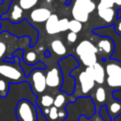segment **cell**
I'll return each instance as SVG.
<instances>
[{
    "label": "cell",
    "instance_id": "6da1fadb",
    "mask_svg": "<svg viewBox=\"0 0 121 121\" xmlns=\"http://www.w3.org/2000/svg\"><path fill=\"white\" fill-rule=\"evenodd\" d=\"M67 117L64 121H79L80 117L91 119L96 113V105L90 96L78 97L75 100L67 104L65 107Z\"/></svg>",
    "mask_w": 121,
    "mask_h": 121
},
{
    "label": "cell",
    "instance_id": "7a4b0ae2",
    "mask_svg": "<svg viewBox=\"0 0 121 121\" xmlns=\"http://www.w3.org/2000/svg\"><path fill=\"white\" fill-rule=\"evenodd\" d=\"M58 64L60 67L61 75L63 77V82L62 86H60V91L69 95H72L74 94L76 79L74 76H71V73L73 70L78 68L79 62L74 56L69 55L59 60Z\"/></svg>",
    "mask_w": 121,
    "mask_h": 121
},
{
    "label": "cell",
    "instance_id": "3957f363",
    "mask_svg": "<svg viewBox=\"0 0 121 121\" xmlns=\"http://www.w3.org/2000/svg\"><path fill=\"white\" fill-rule=\"evenodd\" d=\"M16 116L18 121H37L35 106L28 100H21L16 106Z\"/></svg>",
    "mask_w": 121,
    "mask_h": 121
},
{
    "label": "cell",
    "instance_id": "277c9868",
    "mask_svg": "<svg viewBox=\"0 0 121 121\" xmlns=\"http://www.w3.org/2000/svg\"><path fill=\"white\" fill-rule=\"evenodd\" d=\"M92 32L99 37H109L113 40L115 43V50L110 58L121 61V36H119L115 33L113 28V25L105 27V28H96L92 30Z\"/></svg>",
    "mask_w": 121,
    "mask_h": 121
},
{
    "label": "cell",
    "instance_id": "5b68a950",
    "mask_svg": "<svg viewBox=\"0 0 121 121\" xmlns=\"http://www.w3.org/2000/svg\"><path fill=\"white\" fill-rule=\"evenodd\" d=\"M28 77L31 82L32 90L36 95L45 91L47 87L46 81H45V75L41 70L39 68L30 71V74H29Z\"/></svg>",
    "mask_w": 121,
    "mask_h": 121
},
{
    "label": "cell",
    "instance_id": "8992f818",
    "mask_svg": "<svg viewBox=\"0 0 121 121\" xmlns=\"http://www.w3.org/2000/svg\"><path fill=\"white\" fill-rule=\"evenodd\" d=\"M95 46L97 49V54L103 56L104 60L110 58L115 50V43L109 37H99L96 45Z\"/></svg>",
    "mask_w": 121,
    "mask_h": 121
},
{
    "label": "cell",
    "instance_id": "52a82bcc",
    "mask_svg": "<svg viewBox=\"0 0 121 121\" xmlns=\"http://www.w3.org/2000/svg\"><path fill=\"white\" fill-rule=\"evenodd\" d=\"M0 75L12 81L18 82L23 81V72L22 69L11 64L0 65Z\"/></svg>",
    "mask_w": 121,
    "mask_h": 121
},
{
    "label": "cell",
    "instance_id": "ba28073f",
    "mask_svg": "<svg viewBox=\"0 0 121 121\" xmlns=\"http://www.w3.org/2000/svg\"><path fill=\"white\" fill-rule=\"evenodd\" d=\"M78 85L75 84V88L78 87L80 89V93L82 95V97L89 96L88 93L94 88L95 81L86 72V71H82L78 75Z\"/></svg>",
    "mask_w": 121,
    "mask_h": 121
},
{
    "label": "cell",
    "instance_id": "9c48e42d",
    "mask_svg": "<svg viewBox=\"0 0 121 121\" xmlns=\"http://www.w3.org/2000/svg\"><path fill=\"white\" fill-rule=\"evenodd\" d=\"M86 73L91 76L95 81V83H97L99 85L104 84L105 80V68L100 63L97 61L93 66H87L85 70Z\"/></svg>",
    "mask_w": 121,
    "mask_h": 121
},
{
    "label": "cell",
    "instance_id": "30bf717a",
    "mask_svg": "<svg viewBox=\"0 0 121 121\" xmlns=\"http://www.w3.org/2000/svg\"><path fill=\"white\" fill-rule=\"evenodd\" d=\"M105 63V71L106 76H121V61L115 59H105L102 60Z\"/></svg>",
    "mask_w": 121,
    "mask_h": 121
},
{
    "label": "cell",
    "instance_id": "8fae6325",
    "mask_svg": "<svg viewBox=\"0 0 121 121\" xmlns=\"http://www.w3.org/2000/svg\"><path fill=\"white\" fill-rule=\"evenodd\" d=\"M61 71L56 67H54L47 72L45 76L46 86L50 88H56L62 86L63 80L61 79Z\"/></svg>",
    "mask_w": 121,
    "mask_h": 121
},
{
    "label": "cell",
    "instance_id": "7c38bea8",
    "mask_svg": "<svg viewBox=\"0 0 121 121\" xmlns=\"http://www.w3.org/2000/svg\"><path fill=\"white\" fill-rule=\"evenodd\" d=\"M52 14L50 10L45 8H35L30 13V18L35 23H45Z\"/></svg>",
    "mask_w": 121,
    "mask_h": 121
},
{
    "label": "cell",
    "instance_id": "4fadbf2b",
    "mask_svg": "<svg viewBox=\"0 0 121 121\" xmlns=\"http://www.w3.org/2000/svg\"><path fill=\"white\" fill-rule=\"evenodd\" d=\"M105 105L107 107V110L110 115V118L112 120L118 117L119 115H121V101L116 99H114L111 97V100L108 103H105Z\"/></svg>",
    "mask_w": 121,
    "mask_h": 121
},
{
    "label": "cell",
    "instance_id": "5bb4252c",
    "mask_svg": "<svg viewBox=\"0 0 121 121\" xmlns=\"http://www.w3.org/2000/svg\"><path fill=\"white\" fill-rule=\"evenodd\" d=\"M88 52H94V53L97 54V49L96 46L88 40H84L81 42L76 47V53L78 57L82 54L88 53Z\"/></svg>",
    "mask_w": 121,
    "mask_h": 121
},
{
    "label": "cell",
    "instance_id": "9a60e30c",
    "mask_svg": "<svg viewBox=\"0 0 121 121\" xmlns=\"http://www.w3.org/2000/svg\"><path fill=\"white\" fill-rule=\"evenodd\" d=\"M97 11L100 18L105 22H112L114 20L115 12L113 8H107L100 3L97 7Z\"/></svg>",
    "mask_w": 121,
    "mask_h": 121
},
{
    "label": "cell",
    "instance_id": "2e32d148",
    "mask_svg": "<svg viewBox=\"0 0 121 121\" xmlns=\"http://www.w3.org/2000/svg\"><path fill=\"white\" fill-rule=\"evenodd\" d=\"M59 18L56 14H51L45 22V30L47 33L54 35L59 32Z\"/></svg>",
    "mask_w": 121,
    "mask_h": 121
},
{
    "label": "cell",
    "instance_id": "e0dca14e",
    "mask_svg": "<svg viewBox=\"0 0 121 121\" xmlns=\"http://www.w3.org/2000/svg\"><path fill=\"white\" fill-rule=\"evenodd\" d=\"M94 97H95V100H93V99L92 100L95 103V105H96V111L97 112L100 105H105V103H106L107 94L105 88L101 87V86H99L96 90V91H95Z\"/></svg>",
    "mask_w": 121,
    "mask_h": 121
},
{
    "label": "cell",
    "instance_id": "ac0fdd59",
    "mask_svg": "<svg viewBox=\"0 0 121 121\" xmlns=\"http://www.w3.org/2000/svg\"><path fill=\"white\" fill-rule=\"evenodd\" d=\"M72 15L73 17V19L79 21L80 23H86L89 18V13L83 10L82 8L73 5V8L72 9Z\"/></svg>",
    "mask_w": 121,
    "mask_h": 121
},
{
    "label": "cell",
    "instance_id": "d6986e66",
    "mask_svg": "<svg viewBox=\"0 0 121 121\" xmlns=\"http://www.w3.org/2000/svg\"><path fill=\"white\" fill-rule=\"evenodd\" d=\"M79 59L85 66H91L97 62V56L96 53L94 52H88L86 54L79 56Z\"/></svg>",
    "mask_w": 121,
    "mask_h": 121
},
{
    "label": "cell",
    "instance_id": "ffe728a7",
    "mask_svg": "<svg viewBox=\"0 0 121 121\" xmlns=\"http://www.w3.org/2000/svg\"><path fill=\"white\" fill-rule=\"evenodd\" d=\"M74 5L82 8L89 14L96 9V4L92 0H76Z\"/></svg>",
    "mask_w": 121,
    "mask_h": 121
},
{
    "label": "cell",
    "instance_id": "44dd1931",
    "mask_svg": "<svg viewBox=\"0 0 121 121\" xmlns=\"http://www.w3.org/2000/svg\"><path fill=\"white\" fill-rule=\"evenodd\" d=\"M105 81L113 91L121 90V76H105Z\"/></svg>",
    "mask_w": 121,
    "mask_h": 121
},
{
    "label": "cell",
    "instance_id": "7402d4cb",
    "mask_svg": "<svg viewBox=\"0 0 121 121\" xmlns=\"http://www.w3.org/2000/svg\"><path fill=\"white\" fill-rule=\"evenodd\" d=\"M51 48L53 52L59 56H64L67 52V48L60 40H54L51 42Z\"/></svg>",
    "mask_w": 121,
    "mask_h": 121
},
{
    "label": "cell",
    "instance_id": "603a6c76",
    "mask_svg": "<svg viewBox=\"0 0 121 121\" xmlns=\"http://www.w3.org/2000/svg\"><path fill=\"white\" fill-rule=\"evenodd\" d=\"M22 17V9L20 8L19 5L15 4L13 7V12L11 13V20L13 23H17L18 22V20L21 19V18Z\"/></svg>",
    "mask_w": 121,
    "mask_h": 121
},
{
    "label": "cell",
    "instance_id": "cb8c5ba5",
    "mask_svg": "<svg viewBox=\"0 0 121 121\" xmlns=\"http://www.w3.org/2000/svg\"><path fill=\"white\" fill-rule=\"evenodd\" d=\"M82 29V23L75 19L70 20L69 23V30L74 33H78Z\"/></svg>",
    "mask_w": 121,
    "mask_h": 121
},
{
    "label": "cell",
    "instance_id": "d4e9b609",
    "mask_svg": "<svg viewBox=\"0 0 121 121\" xmlns=\"http://www.w3.org/2000/svg\"><path fill=\"white\" fill-rule=\"evenodd\" d=\"M38 0H19V6L22 10H29L35 7Z\"/></svg>",
    "mask_w": 121,
    "mask_h": 121
},
{
    "label": "cell",
    "instance_id": "484cf974",
    "mask_svg": "<svg viewBox=\"0 0 121 121\" xmlns=\"http://www.w3.org/2000/svg\"><path fill=\"white\" fill-rule=\"evenodd\" d=\"M66 102V95L65 93H61L56 95V97L54 99V106H55L56 108H62L64 106V105Z\"/></svg>",
    "mask_w": 121,
    "mask_h": 121
},
{
    "label": "cell",
    "instance_id": "4316f807",
    "mask_svg": "<svg viewBox=\"0 0 121 121\" xmlns=\"http://www.w3.org/2000/svg\"><path fill=\"white\" fill-rule=\"evenodd\" d=\"M54 105V98L49 95H44L40 98V105L44 108H49Z\"/></svg>",
    "mask_w": 121,
    "mask_h": 121
},
{
    "label": "cell",
    "instance_id": "83f0119b",
    "mask_svg": "<svg viewBox=\"0 0 121 121\" xmlns=\"http://www.w3.org/2000/svg\"><path fill=\"white\" fill-rule=\"evenodd\" d=\"M97 112H98L99 115H100V118L103 120V121H112L113 120L111 118H110V115H109L108 110H107V107L105 105H100Z\"/></svg>",
    "mask_w": 121,
    "mask_h": 121
},
{
    "label": "cell",
    "instance_id": "f1b7e54d",
    "mask_svg": "<svg viewBox=\"0 0 121 121\" xmlns=\"http://www.w3.org/2000/svg\"><path fill=\"white\" fill-rule=\"evenodd\" d=\"M36 59H37V56H36V54H35V52H30L24 56L25 62L28 63V64H30V65L35 64Z\"/></svg>",
    "mask_w": 121,
    "mask_h": 121
},
{
    "label": "cell",
    "instance_id": "f546056e",
    "mask_svg": "<svg viewBox=\"0 0 121 121\" xmlns=\"http://www.w3.org/2000/svg\"><path fill=\"white\" fill-rule=\"evenodd\" d=\"M8 92V84L3 79H0V96H7Z\"/></svg>",
    "mask_w": 121,
    "mask_h": 121
},
{
    "label": "cell",
    "instance_id": "4dcf8cb0",
    "mask_svg": "<svg viewBox=\"0 0 121 121\" xmlns=\"http://www.w3.org/2000/svg\"><path fill=\"white\" fill-rule=\"evenodd\" d=\"M58 108H56L55 106L52 105L51 107H49V114H48V119L49 121H54L56 120L59 116H58Z\"/></svg>",
    "mask_w": 121,
    "mask_h": 121
},
{
    "label": "cell",
    "instance_id": "1f68e13d",
    "mask_svg": "<svg viewBox=\"0 0 121 121\" xmlns=\"http://www.w3.org/2000/svg\"><path fill=\"white\" fill-rule=\"evenodd\" d=\"M69 20L68 18H62V19H59V32H65V31L69 30Z\"/></svg>",
    "mask_w": 121,
    "mask_h": 121
},
{
    "label": "cell",
    "instance_id": "d6a6232c",
    "mask_svg": "<svg viewBox=\"0 0 121 121\" xmlns=\"http://www.w3.org/2000/svg\"><path fill=\"white\" fill-rule=\"evenodd\" d=\"M112 25H113V28L115 33L119 36H121V18H116L115 23Z\"/></svg>",
    "mask_w": 121,
    "mask_h": 121
},
{
    "label": "cell",
    "instance_id": "836d02e7",
    "mask_svg": "<svg viewBox=\"0 0 121 121\" xmlns=\"http://www.w3.org/2000/svg\"><path fill=\"white\" fill-rule=\"evenodd\" d=\"M78 39V35L77 33H74L73 32H69L67 35V40L69 41V42L70 43H74L75 42L77 41Z\"/></svg>",
    "mask_w": 121,
    "mask_h": 121
},
{
    "label": "cell",
    "instance_id": "e575fe53",
    "mask_svg": "<svg viewBox=\"0 0 121 121\" xmlns=\"http://www.w3.org/2000/svg\"><path fill=\"white\" fill-rule=\"evenodd\" d=\"M100 3L102 5H104L105 7L107 8H113L115 3H114V0H100Z\"/></svg>",
    "mask_w": 121,
    "mask_h": 121
},
{
    "label": "cell",
    "instance_id": "d590c367",
    "mask_svg": "<svg viewBox=\"0 0 121 121\" xmlns=\"http://www.w3.org/2000/svg\"><path fill=\"white\" fill-rule=\"evenodd\" d=\"M7 50V47L5 45V43H3V42H0V59L3 57V56L5 54Z\"/></svg>",
    "mask_w": 121,
    "mask_h": 121
},
{
    "label": "cell",
    "instance_id": "8d00e7d4",
    "mask_svg": "<svg viewBox=\"0 0 121 121\" xmlns=\"http://www.w3.org/2000/svg\"><path fill=\"white\" fill-rule=\"evenodd\" d=\"M112 97L114 99H116V100H119L121 101V90H119V91H115L112 92Z\"/></svg>",
    "mask_w": 121,
    "mask_h": 121
},
{
    "label": "cell",
    "instance_id": "74e56055",
    "mask_svg": "<svg viewBox=\"0 0 121 121\" xmlns=\"http://www.w3.org/2000/svg\"><path fill=\"white\" fill-rule=\"evenodd\" d=\"M58 116H59V118L62 121H64L66 117H67V112H66V110H60V111H59L58 112Z\"/></svg>",
    "mask_w": 121,
    "mask_h": 121
},
{
    "label": "cell",
    "instance_id": "f35d334b",
    "mask_svg": "<svg viewBox=\"0 0 121 121\" xmlns=\"http://www.w3.org/2000/svg\"><path fill=\"white\" fill-rule=\"evenodd\" d=\"M121 18V8H119L117 10V14H116V18Z\"/></svg>",
    "mask_w": 121,
    "mask_h": 121
},
{
    "label": "cell",
    "instance_id": "ab89813d",
    "mask_svg": "<svg viewBox=\"0 0 121 121\" xmlns=\"http://www.w3.org/2000/svg\"><path fill=\"white\" fill-rule=\"evenodd\" d=\"M114 3L118 6H121V0H114Z\"/></svg>",
    "mask_w": 121,
    "mask_h": 121
},
{
    "label": "cell",
    "instance_id": "60d3db41",
    "mask_svg": "<svg viewBox=\"0 0 121 121\" xmlns=\"http://www.w3.org/2000/svg\"><path fill=\"white\" fill-rule=\"evenodd\" d=\"M114 121H121V115H120L118 117H116L115 119H114Z\"/></svg>",
    "mask_w": 121,
    "mask_h": 121
},
{
    "label": "cell",
    "instance_id": "b9f144b4",
    "mask_svg": "<svg viewBox=\"0 0 121 121\" xmlns=\"http://www.w3.org/2000/svg\"><path fill=\"white\" fill-rule=\"evenodd\" d=\"M45 57H49V56H50V54H49V52L48 50L45 51Z\"/></svg>",
    "mask_w": 121,
    "mask_h": 121
},
{
    "label": "cell",
    "instance_id": "7bdbcfd3",
    "mask_svg": "<svg viewBox=\"0 0 121 121\" xmlns=\"http://www.w3.org/2000/svg\"><path fill=\"white\" fill-rule=\"evenodd\" d=\"M71 3H72V0H68V1H67V2H66V3H65V4L67 5V6H69V5Z\"/></svg>",
    "mask_w": 121,
    "mask_h": 121
},
{
    "label": "cell",
    "instance_id": "ee69618b",
    "mask_svg": "<svg viewBox=\"0 0 121 121\" xmlns=\"http://www.w3.org/2000/svg\"><path fill=\"white\" fill-rule=\"evenodd\" d=\"M47 2H48V3H51V2H52V0H46Z\"/></svg>",
    "mask_w": 121,
    "mask_h": 121
},
{
    "label": "cell",
    "instance_id": "f6af8a7d",
    "mask_svg": "<svg viewBox=\"0 0 121 121\" xmlns=\"http://www.w3.org/2000/svg\"><path fill=\"white\" fill-rule=\"evenodd\" d=\"M1 27H2V25H1V23H0V28H1Z\"/></svg>",
    "mask_w": 121,
    "mask_h": 121
}]
</instances>
